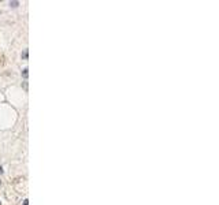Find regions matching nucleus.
Masks as SVG:
<instances>
[{"mask_svg": "<svg viewBox=\"0 0 219 205\" xmlns=\"http://www.w3.org/2000/svg\"><path fill=\"white\" fill-rule=\"evenodd\" d=\"M23 77H25V78H28V68H25V70H23Z\"/></svg>", "mask_w": 219, "mask_h": 205, "instance_id": "1", "label": "nucleus"}, {"mask_svg": "<svg viewBox=\"0 0 219 205\" xmlns=\"http://www.w3.org/2000/svg\"><path fill=\"white\" fill-rule=\"evenodd\" d=\"M23 205H29V201H28V200H25V201H23Z\"/></svg>", "mask_w": 219, "mask_h": 205, "instance_id": "2", "label": "nucleus"}, {"mask_svg": "<svg viewBox=\"0 0 219 205\" xmlns=\"http://www.w3.org/2000/svg\"><path fill=\"white\" fill-rule=\"evenodd\" d=\"M0 172H3V170H1V168H0Z\"/></svg>", "mask_w": 219, "mask_h": 205, "instance_id": "3", "label": "nucleus"}, {"mask_svg": "<svg viewBox=\"0 0 219 205\" xmlns=\"http://www.w3.org/2000/svg\"><path fill=\"white\" fill-rule=\"evenodd\" d=\"M0 205H1V202H0Z\"/></svg>", "mask_w": 219, "mask_h": 205, "instance_id": "4", "label": "nucleus"}]
</instances>
